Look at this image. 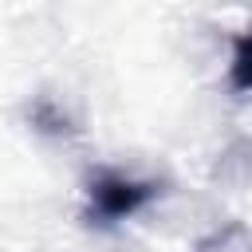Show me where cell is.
Listing matches in <instances>:
<instances>
[{"instance_id": "6da1fadb", "label": "cell", "mask_w": 252, "mask_h": 252, "mask_svg": "<svg viewBox=\"0 0 252 252\" xmlns=\"http://www.w3.org/2000/svg\"><path fill=\"white\" fill-rule=\"evenodd\" d=\"M150 185H138V181H126V177H102L91 185V205L102 220H118L126 213H134L142 201H150Z\"/></svg>"}, {"instance_id": "7a4b0ae2", "label": "cell", "mask_w": 252, "mask_h": 252, "mask_svg": "<svg viewBox=\"0 0 252 252\" xmlns=\"http://www.w3.org/2000/svg\"><path fill=\"white\" fill-rule=\"evenodd\" d=\"M236 87H252V35L240 39L236 51Z\"/></svg>"}]
</instances>
